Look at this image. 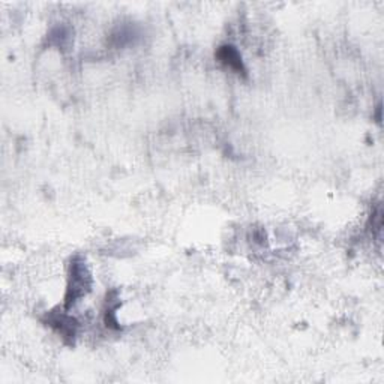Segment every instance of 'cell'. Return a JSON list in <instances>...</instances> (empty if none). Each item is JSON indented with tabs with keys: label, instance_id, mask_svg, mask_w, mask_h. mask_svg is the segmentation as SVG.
Instances as JSON below:
<instances>
[{
	"label": "cell",
	"instance_id": "6da1fadb",
	"mask_svg": "<svg viewBox=\"0 0 384 384\" xmlns=\"http://www.w3.org/2000/svg\"><path fill=\"white\" fill-rule=\"evenodd\" d=\"M90 287V273L81 258H75L71 263V276L68 285V294H66V306H71L88 293Z\"/></svg>",
	"mask_w": 384,
	"mask_h": 384
},
{
	"label": "cell",
	"instance_id": "7a4b0ae2",
	"mask_svg": "<svg viewBox=\"0 0 384 384\" xmlns=\"http://www.w3.org/2000/svg\"><path fill=\"white\" fill-rule=\"evenodd\" d=\"M219 61L223 62L227 68L233 70L236 72H243V63H242V57H240L239 51L232 45H225L219 50L218 53Z\"/></svg>",
	"mask_w": 384,
	"mask_h": 384
}]
</instances>
